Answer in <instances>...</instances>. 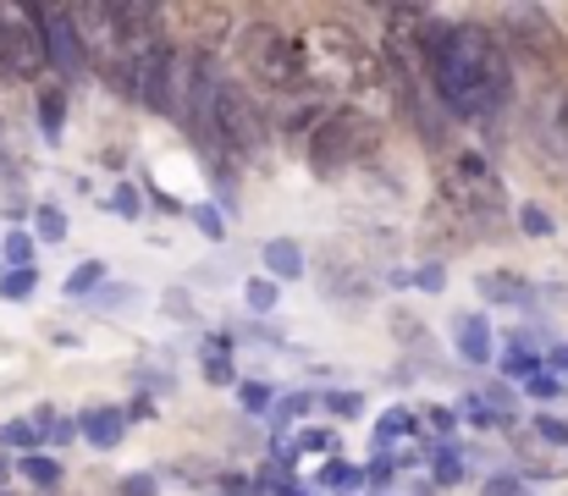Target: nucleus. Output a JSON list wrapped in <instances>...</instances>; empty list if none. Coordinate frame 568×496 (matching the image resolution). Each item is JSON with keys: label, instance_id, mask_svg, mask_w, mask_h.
Listing matches in <instances>:
<instances>
[{"label": "nucleus", "instance_id": "nucleus-13", "mask_svg": "<svg viewBox=\"0 0 568 496\" xmlns=\"http://www.w3.org/2000/svg\"><path fill=\"white\" fill-rule=\"evenodd\" d=\"M265 276L271 282H298L304 276V249L293 237H271L265 243Z\"/></svg>", "mask_w": 568, "mask_h": 496}, {"label": "nucleus", "instance_id": "nucleus-1", "mask_svg": "<svg viewBox=\"0 0 568 496\" xmlns=\"http://www.w3.org/2000/svg\"><path fill=\"white\" fill-rule=\"evenodd\" d=\"M419 61L430 72L436 100L453 117H491L514 94V67L508 50L486 28H447L425 11L419 22Z\"/></svg>", "mask_w": 568, "mask_h": 496}, {"label": "nucleus", "instance_id": "nucleus-4", "mask_svg": "<svg viewBox=\"0 0 568 496\" xmlns=\"http://www.w3.org/2000/svg\"><path fill=\"white\" fill-rule=\"evenodd\" d=\"M376 144L381 128L365 111H332L310 139V165H315V176H337V171L359 165L365 155H376Z\"/></svg>", "mask_w": 568, "mask_h": 496}, {"label": "nucleus", "instance_id": "nucleus-17", "mask_svg": "<svg viewBox=\"0 0 568 496\" xmlns=\"http://www.w3.org/2000/svg\"><path fill=\"white\" fill-rule=\"evenodd\" d=\"M33 237L39 243H61L67 237V210L61 204H39L33 210Z\"/></svg>", "mask_w": 568, "mask_h": 496}, {"label": "nucleus", "instance_id": "nucleus-38", "mask_svg": "<svg viewBox=\"0 0 568 496\" xmlns=\"http://www.w3.org/2000/svg\"><path fill=\"white\" fill-rule=\"evenodd\" d=\"M271 496H304V492H298V486H287V480H276V486H271Z\"/></svg>", "mask_w": 568, "mask_h": 496}, {"label": "nucleus", "instance_id": "nucleus-39", "mask_svg": "<svg viewBox=\"0 0 568 496\" xmlns=\"http://www.w3.org/2000/svg\"><path fill=\"white\" fill-rule=\"evenodd\" d=\"M552 370H568V347H558V353H552Z\"/></svg>", "mask_w": 568, "mask_h": 496}, {"label": "nucleus", "instance_id": "nucleus-29", "mask_svg": "<svg viewBox=\"0 0 568 496\" xmlns=\"http://www.w3.org/2000/svg\"><path fill=\"white\" fill-rule=\"evenodd\" d=\"M111 204H116V215H122V221H139V210H144V199H139V188H133V182H122V188L111 193Z\"/></svg>", "mask_w": 568, "mask_h": 496}, {"label": "nucleus", "instance_id": "nucleus-5", "mask_svg": "<svg viewBox=\"0 0 568 496\" xmlns=\"http://www.w3.org/2000/svg\"><path fill=\"white\" fill-rule=\"evenodd\" d=\"M221 89H226V67H221V55L193 50L189 72H183V122H189V139L204 150V155H221V139H215Z\"/></svg>", "mask_w": 568, "mask_h": 496}, {"label": "nucleus", "instance_id": "nucleus-3", "mask_svg": "<svg viewBox=\"0 0 568 496\" xmlns=\"http://www.w3.org/2000/svg\"><path fill=\"white\" fill-rule=\"evenodd\" d=\"M237 55H243V67H248L265 89H304V83H310V67H304L298 39H293L287 28H276V22H248V28L237 33Z\"/></svg>", "mask_w": 568, "mask_h": 496}, {"label": "nucleus", "instance_id": "nucleus-34", "mask_svg": "<svg viewBox=\"0 0 568 496\" xmlns=\"http://www.w3.org/2000/svg\"><path fill=\"white\" fill-rule=\"evenodd\" d=\"M122 496H161V486H155V475H128Z\"/></svg>", "mask_w": 568, "mask_h": 496}, {"label": "nucleus", "instance_id": "nucleus-35", "mask_svg": "<svg viewBox=\"0 0 568 496\" xmlns=\"http://www.w3.org/2000/svg\"><path fill=\"white\" fill-rule=\"evenodd\" d=\"M458 475H464V464H458V453H442V458H436V480H442V486H453Z\"/></svg>", "mask_w": 568, "mask_h": 496}, {"label": "nucleus", "instance_id": "nucleus-26", "mask_svg": "<svg viewBox=\"0 0 568 496\" xmlns=\"http://www.w3.org/2000/svg\"><path fill=\"white\" fill-rule=\"evenodd\" d=\"M519 232H525V237H552L558 221H552L541 204H525V210H519Z\"/></svg>", "mask_w": 568, "mask_h": 496}, {"label": "nucleus", "instance_id": "nucleus-12", "mask_svg": "<svg viewBox=\"0 0 568 496\" xmlns=\"http://www.w3.org/2000/svg\"><path fill=\"white\" fill-rule=\"evenodd\" d=\"M453 336H458V353L469 364H491V321L486 315H458L453 321Z\"/></svg>", "mask_w": 568, "mask_h": 496}, {"label": "nucleus", "instance_id": "nucleus-20", "mask_svg": "<svg viewBox=\"0 0 568 496\" xmlns=\"http://www.w3.org/2000/svg\"><path fill=\"white\" fill-rule=\"evenodd\" d=\"M408 431H414V414H408V408H386V414L376 419V442H381V447L403 442Z\"/></svg>", "mask_w": 568, "mask_h": 496}, {"label": "nucleus", "instance_id": "nucleus-15", "mask_svg": "<svg viewBox=\"0 0 568 496\" xmlns=\"http://www.w3.org/2000/svg\"><path fill=\"white\" fill-rule=\"evenodd\" d=\"M204 381H210V386H232V381H237L232 353H226V336H210V342H204Z\"/></svg>", "mask_w": 568, "mask_h": 496}, {"label": "nucleus", "instance_id": "nucleus-27", "mask_svg": "<svg viewBox=\"0 0 568 496\" xmlns=\"http://www.w3.org/2000/svg\"><path fill=\"white\" fill-rule=\"evenodd\" d=\"M193 226H199L210 243H221V237H226V221H221V210H215V204H199V210H193Z\"/></svg>", "mask_w": 568, "mask_h": 496}, {"label": "nucleus", "instance_id": "nucleus-19", "mask_svg": "<svg viewBox=\"0 0 568 496\" xmlns=\"http://www.w3.org/2000/svg\"><path fill=\"white\" fill-rule=\"evenodd\" d=\"M0 442H6V447H17V453L28 458V453H39V442H44V436L33 431V419H6V425H0Z\"/></svg>", "mask_w": 568, "mask_h": 496}, {"label": "nucleus", "instance_id": "nucleus-31", "mask_svg": "<svg viewBox=\"0 0 568 496\" xmlns=\"http://www.w3.org/2000/svg\"><path fill=\"white\" fill-rule=\"evenodd\" d=\"M503 370L530 381V375H541V358H536V353H508V358H503Z\"/></svg>", "mask_w": 568, "mask_h": 496}, {"label": "nucleus", "instance_id": "nucleus-25", "mask_svg": "<svg viewBox=\"0 0 568 496\" xmlns=\"http://www.w3.org/2000/svg\"><path fill=\"white\" fill-rule=\"evenodd\" d=\"M33 287H39V276H33V271H0V298L22 304V298H33Z\"/></svg>", "mask_w": 568, "mask_h": 496}, {"label": "nucleus", "instance_id": "nucleus-14", "mask_svg": "<svg viewBox=\"0 0 568 496\" xmlns=\"http://www.w3.org/2000/svg\"><path fill=\"white\" fill-rule=\"evenodd\" d=\"M39 133H44L50 144H61V133H67V89H61V83L39 89Z\"/></svg>", "mask_w": 568, "mask_h": 496}, {"label": "nucleus", "instance_id": "nucleus-30", "mask_svg": "<svg viewBox=\"0 0 568 496\" xmlns=\"http://www.w3.org/2000/svg\"><path fill=\"white\" fill-rule=\"evenodd\" d=\"M326 408L343 414V419H354V414H365V392H326Z\"/></svg>", "mask_w": 568, "mask_h": 496}, {"label": "nucleus", "instance_id": "nucleus-33", "mask_svg": "<svg viewBox=\"0 0 568 496\" xmlns=\"http://www.w3.org/2000/svg\"><path fill=\"white\" fill-rule=\"evenodd\" d=\"M536 436L552 442V447H568V425L564 419H536Z\"/></svg>", "mask_w": 568, "mask_h": 496}, {"label": "nucleus", "instance_id": "nucleus-2", "mask_svg": "<svg viewBox=\"0 0 568 496\" xmlns=\"http://www.w3.org/2000/svg\"><path fill=\"white\" fill-rule=\"evenodd\" d=\"M116 78H122V94H133L139 105H150V111H161V117H172L183 100V72H189V61L178 55V44L161 33V39H150L144 50H133V55H122L116 67H111Z\"/></svg>", "mask_w": 568, "mask_h": 496}, {"label": "nucleus", "instance_id": "nucleus-9", "mask_svg": "<svg viewBox=\"0 0 568 496\" xmlns=\"http://www.w3.org/2000/svg\"><path fill=\"white\" fill-rule=\"evenodd\" d=\"M508 28H514V39H519L525 55H536V61H558V55H564V39H558V28H552L547 11L514 6V11H508Z\"/></svg>", "mask_w": 568, "mask_h": 496}, {"label": "nucleus", "instance_id": "nucleus-23", "mask_svg": "<svg viewBox=\"0 0 568 496\" xmlns=\"http://www.w3.org/2000/svg\"><path fill=\"white\" fill-rule=\"evenodd\" d=\"M100 282H105V265H100V260H83V265L67 276V293H72V298H83V293H94Z\"/></svg>", "mask_w": 568, "mask_h": 496}, {"label": "nucleus", "instance_id": "nucleus-10", "mask_svg": "<svg viewBox=\"0 0 568 496\" xmlns=\"http://www.w3.org/2000/svg\"><path fill=\"white\" fill-rule=\"evenodd\" d=\"M78 431H83V442H94L100 453H111V447H122V436H128V408L94 403V408H83Z\"/></svg>", "mask_w": 568, "mask_h": 496}, {"label": "nucleus", "instance_id": "nucleus-18", "mask_svg": "<svg viewBox=\"0 0 568 496\" xmlns=\"http://www.w3.org/2000/svg\"><path fill=\"white\" fill-rule=\"evenodd\" d=\"M237 403L248 408V414H276V386H265V381H237Z\"/></svg>", "mask_w": 568, "mask_h": 496}, {"label": "nucleus", "instance_id": "nucleus-36", "mask_svg": "<svg viewBox=\"0 0 568 496\" xmlns=\"http://www.w3.org/2000/svg\"><path fill=\"white\" fill-rule=\"evenodd\" d=\"M414 282H419L425 293H442V287H447V276H442V265H425V271H419Z\"/></svg>", "mask_w": 568, "mask_h": 496}, {"label": "nucleus", "instance_id": "nucleus-24", "mask_svg": "<svg viewBox=\"0 0 568 496\" xmlns=\"http://www.w3.org/2000/svg\"><path fill=\"white\" fill-rule=\"evenodd\" d=\"M17 469H22L33 486H55V480H61V464H55V458H44V453H28Z\"/></svg>", "mask_w": 568, "mask_h": 496}, {"label": "nucleus", "instance_id": "nucleus-11", "mask_svg": "<svg viewBox=\"0 0 568 496\" xmlns=\"http://www.w3.org/2000/svg\"><path fill=\"white\" fill-rule=\"evenodd\" d=\"M475 287H480V298L508 304V310H530V304H536V287H530L525 276H508V271H486Z\"/></svg>", "mask_w": 568, "mask_h": 496}, {"label": "nucleus", "instance_id": "nucleus-32", "mask_svg": "<svg viewBox=\"0 0 568 496\" xmlns=\"http://www.w3.org/2000/svg\"><path fill=\"white\" fill-rule=\"evenodd\" d=\"M332 447H337L332 431H304V436H298V453H332Z\"/></svg>", "mask_w": 568, "mask_h": 496}, {"label": "nucleus", "instance_id": "nucleus-37", "mask_svg": "<svg viewBox=\"0 0 568 496\" xmlns=\"http://www.w3.org/2000/svg\"><path fill=\"white\" fill-rule=\"evenodd\" d=\"M166 315H172V321H193V304L183 293H172V298H166Z\"/></svg>", "mask_w": 568, "mask_h": 496}, {"label": "nucleus", "instance_id": "nucleus-21", "mask_svg": "<svg viewBox=\"0 0 568 496\" xmlns=\"http://www.w3.org/2000/svg\"><path fill=\"white\" fill-rule=\"evenodd\" d=\"M0 254H6V271H33V237L28 232H6Z\"/></svg>", "mask_w": 568, "mask_h": 496}, {"label": "nucleus", "instance_id": "nucleus-28", "mask_svg": "<svg viewBox=\"0 0 568 496\" xmlns=\"http://www.w3.org/2000/svg\"><path fill=\"white\" fill-rule=\"evenodd\" d=\"M525 392H530L536 403H552V397H564V375H547V370H541V375L525 381Z\"/></svg>", "mask_w": 568, "mask_h": 496}, {"label": "nucleus", "instance_id": "nucleus-8", "mask_svg": "<svg viewBox=\"0 0 568 496\" xmlns=\"http://www.w3.org/2000/svg\"><path fill=\"white\" fill-rule=\"evenodd\" d=\"M215 139H221V155H254L265 144V117L254 111V100L226 78L221 89V111H215Z\"/></svg>", "mask_w": 568, "mask_h": 496}, {"label": "nucleus", "instance_id": "nucleus-16", "mask_svg": "<svg viewBox=\"0 0 568 496\" xmlns=\"http://www.w3.org/2000/svg\"><path fill=\"white\" fill-rule=\"evenodd\" d=\"M315 480H321L326 492H359V486H365V475H359L354 464H343V458L321 464V469H315Z\"/></svg>", "mask_w": 568, "mask_h": 496}, {"label": "nucleus", "instance_id": "nucleus-6", "mask_svg": "<svg viewBox=\"0 0 568 496\" xmlns=\"http://www.w3.org/2000/svg\"><path fill=\"white\" fill-rule=\"evenodd\" d=\"M50 67L39 22L28 6H0V72L6 78H39Z\"/></svg>", "mask_w": 568, "mask_h": 496}, {"label": "nucleus", "instance_id": "nucleus-22", "mask_svg": "<svg viewBox=\"0 0 568 496\" xmlns=\"http://www.w3.org/2000/svg\"><path fill=\"white\" fill-rule=\"evenodd\" d=\"M243 298H248V310H254V315H271V310L282 304V287H276L271 276H254V282L243 287Z\"/></svg>", "mask_w": 568, "mask_h": 496}, {"label": "nucleus", "instance_id": "nucleus-7", "mask_svg": "<svg viewBox=\"0 0 568 496\" xmlns=\"http://www.w3.org/2000/svg\"><path fill=\"white\" fill-rule=\"evenodd\" d=\"M28 11H33V22H39V39H44L50 67H55L61 78H78V72L89 67V44H83V33H78L72 6H28Z\"/></svg>", "mask_w": 568, "mask_h": 496}]
</instances>
